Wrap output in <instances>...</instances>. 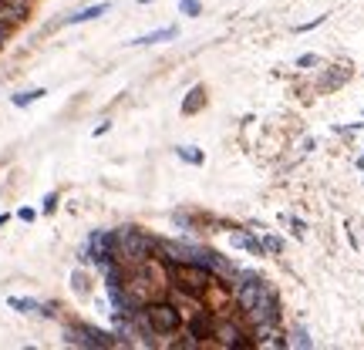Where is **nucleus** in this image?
Listing matches in <instances>:
<instances>
[{
	"instance_id": "1",
	"label": "nucleus",
	"mask_w": 364,
	"mask_h": 350,
	"mask_svg": "<svg viewBox=\"0 0 364 350\" xmlns=\"http://www.w3.org/2000/svg\"><path fill=\"white\" fill-rule=\"evenodd\" d=\"M112 239H115V263H132V266H138V263H145L155 250L152 239L142 233V229H135V226L115 229Z\"/></svg>"
},
{
	"instance_id": "2",
	"label": "nucleus",
	"mask_w": 364,
	"mask_h": 350,
	"mask_svg": "<svg viewBox=\"0 0 364 350\" xmlns=\"http://www.w3.org/2000/svg\"><path fill=\"white\" fill-rule=\"evenodd\" d=\"M169 276H173L175 287L182 293H189V296H203L212 283V273L206 263H175V259H169Z\"/></svg>"
},
{
	"instance_id": "3",
	"label": "nucleus",
	"mask_w": 364,
	"mask_h": 350,
	"mask_svg": "<svg viewBox=\"0 0 364 350\" xmlns=\"http://www.w3.org/2000/svg\"><path fill=\"white\" fill-rule=\"evenodd\" d=\"M138 320L145 324V330L152 333H175L179 324H182V317H179V310L173 303H145L142 313H138Z\"/></svg>"
},
{
	"instance_id": "4",
	"label": "nucleus",
	"mask_w": 364,
	"mask_h": 350,
	"mask_svg": "<svg viewBox=\"0 0 364 350\" xmlns=\"http://www.w3.org/2000/svg\"><path fill=\"white\" fill-rule=\"evenodd\" d=\"M64 344H71V347H88V350L118 347V340L112 333L98 330V327H88V324H71V327L64 330Z\"/></svg>"
},
{
	"instance_id": "5",
	"label": "nucleus",
	"mask_w": 364,
	"mask_h": 350,
	"mask_svg": "<svg viewBox=\"0 0 364 350\" xmlns=\"http://www.w3.org/2000/svg\"><path fill=\"white\" fill-rule=\"evenodd\" d=\"M267 287L260 283V280H247V283H240V290H236V303H240V310L249 313L253 317V310L263 303V296H267Z\"/></svg>"
},
{
	"instance_id": "6",
	"label": "nucleus",
	"mask_w": 364,
	"mask_h": 350,
	"mask_svg": "<svg viewBox=\"0 0 364 350\" xmlns=\"http://www.w3.org/2000/svg\"><path fill=\"white\" fill-rule=\"evenodd\" d=\"M212 337L219 340V347H236V350L249 347V340L243 337V330H240L236 324H216V327H212Z\"/></svg>"
},
{
	"instance_id": "7",
	"label": "nucleus",
	"mask_w": 364,
	"mask_h": 350,
	"mask_svg": "<svg viewBox=\"0 0 364 350\" xmlns=\"http://www.w3.org/2000/svg\"><path fill=\"white\" fill-rule=\"evenodd\" d=\"M179 31L175 27H162V31H152V34H142V38L129 40V47H149V44H162V40H173Z\"/></svg>"
},
{
	"instance_id": "8",
	"label": "nucleus",
	"mask_w": 364,
	"mask_h": 350,
	"mask_svg": "<svg viewBox=\"0 0 364 350\" xmlns=\"http://www.w3.org/2000/svg\"><path fill=\"white\" fill-rule=\"evenodd\" d=\"M108 7H112V3H92V7H85V10L71 14V17H64V24H85V20H98L101 14H108Z\"/></svg>"
},
{
	"instance_id": "9",
	"label": "nucleus",
	"mask_w": 364,
	"mask_h": 350,
	"mask_svg": "<svg viewBox=\"0 0 364 350\" xmlns=\"http://www.w3.org/2000/svg\"><path fill=\"white\" fill-rule=\"evenodd\" d=\"M7 307H10V310H17V313H41V303H38V300H31V296H10V300H7Z\"/></svg>"
},
{
	"instance_id": "10",
	"label": "nucleus",
	"mask_w": 364,
	"mask_h": 350,
	"mask_svg": "<svg viewBox=\"0 0 364 350\" xmlns=\"http://www.w3.org/2000/svg\"><path fill=\"white\" fill-rule=\"evenodd\" d=\"M233 246H243V250H249L253 256H263V243H260V239H253V236H247V233L233 236Z\"/></svg>"
},
{
	"instance_id": "11",
	"label": "nucleus",
	"mask_w": 364,
	"mask_h": 350,
	"mask_svg": "<svg viewBox=\"0 0 364 350\" xmlns=\"http://www.w3.org/2000/svg\"><path fill=\"white\" fill-rule=\"evenodd\" d=\"M44 95H48L44 88H31V91H20V95H14L10 101H14V108H27V105H34V101H41Z\"/></svg>"
},
{
	"instance_id": "12",
	"label": "nucleus",
	"mask_w": 364,
	"mask_h": 350,
	"mask_svg": "<svg viewBox=\"0 0 364 350\" xmlns=\"http://www.w3.org/2000/svg\"><path fill=\"white\" fill-rule=\"evenodd\" d=\"M203 98H206V91H203V88H192L189 98L182 101V112H186V115H192V112H196V108L203 105Z\"/></svg>"
},
{
	"instance_id": "13",
	"label": "nucleus",
	"mask_w": 364,
	"mask_h": 350,
	"mask_svg": "<svg viewBox=\"0 0 364 350\" xmlns=\"http://www.w3.org/2000/svg\"><path fill=\"white\" fill-rule=\"evenodd\" d=\"M175 155L182 158V162H189V165H203V152H196L192 145H179V149H175Z\"/></svg>"
},
{
	"instance_id": "14",
	"label": "nucleus",
	"mask_w": 364,
	"mask_h": 350,
	"mask_svg": "<svg viewBox=\"0 0 364 350\" xmlns=\"http://www.w3.org/2000/svg\"><path fill=\"white\" fill-rule=\"evenodd\" d=\"M179 10H182L186 17H199V14H203V7H199V0H179Z\"/></svg>"
},
{
	"instance_id": "15",
	"label": "nucleus",
	"mask_w": 364,
	"mask_h": 350,
	"mask_svg": "<svg viewBox=\"0 0 364 350\" xmlns=\"http://www.w3.org/2000/svg\"><path fill=\"white\" fill-rule=\"evenodd\" d=\"M287 344H290V347H310V337L297 327V330H293V340H287Z\"/></svg>"
},
{
	"instance_id": "16",
	"label": "nucleus",
	"mask_w": 364,
	"mask_h": 350,
	"mask_svg": "<svg viewBox=\"0 0 364 350\" xmlns=\"http://www.w3.org/2000/svg\"><path fill=\"white\" fill-rule=\"evenodd\" d=\"M327 20V14H321V17H314V20H307V24H297V34H307V31H314V27H321Z\"/></svg>"
},
{
	"instance_id": "17",
	"label": "nucleus",
	"mask_w": 364,
	"mask_h": 350,
	"mask_svg": "<svg viewBox=\"0 0 364 350\" xmlns=\"http://www.w3.org/2000/svg\"><path fill=\"white\" fill-rule=\"evenodd\" d=\"M41 209H44V215L54 213V209H58V192H48V195H44V206H41Z\"/></svg>"
},
{
	"instance_id": "18",
	"label": "nucleus",
	"mask_w": 364,
	"mask_h": 350,
	"mask_svg": "<svg viewBox=\"0 0 364 350\" xmlns=\"http://www.w3.org/2000/svg\"><path fill=\"white\" fill-rule=\"evenodd\" d=\"M263 250H270V253H280V250H284V243H280L277 236H267V239H263Z\"/></svg>"
},
{
	"instance_id": "19",
	"label": "nucleus",
	"mask_w": 364,
	"mask_h": 350,
	"mask_svg": "<svg viewBox=\"0 0 364 350\" xmlns=\"http://www.w3.org/2000/svg\"><path fill=\"white\" fill-rule=\"evenodd\" d=\"M17 219H20V222H34V219H38V213H34L31 206H24V209L17 213Z\"/></svg>"
},
{
	"instance_id": "20",
	"label": "nucleus",
	"mask_w": 364,
	"mask_h": 350,
	"mask_svg": "<svg viewBox=\"0 0 364 350\" xmlns=\"http://www.w3.org/2000/svg\"><path fill=\"white\" fill-rule=\"evenodd\" d=\"M317 64V54H304V58L297 61V68H314Z\"/></svg>"
},
{
	"instance_id": "21",
	"label": "nucleus",
	"mask_w": 364,
	"mask_h": 350,
	"mask_svg": "<svg viewBox=\"0 0 364 350\" xmlns=\"http://www.w3.org/2000/svg\"><path fill=\"white\" fill-rule=\"evenodd\" d=\"M7 38H10V24H3V20H0V47L7 44Z\"/></svg>"
},
{
	"instance_id": "22",
	"label": "nucleus",
	"mask_w": 364,
	"mask_h": 350,
	"mask_svg": "<svg viewBox=\"0 0 364 350\" xmlns=\"http://www.w3.org/2000/svg\"><path fill=\"white\" fill-rule=\"evenodd\" d=\"M75 290L78 293H88V287H85V276H81V273H75Z\"/></svg>"
},
{
	"instance_id": "23",
	"label": "nucleus",
	"mask_w": 364,
	"mask_h": 350,
	"mask_svg": "<svg viewBox=\"0 0 364 350\" xmlns=\"http://www.w3.org/2000/svg\"><path fill=\"white\" fill-rule=\"evenodd\" d=\"M10 222V213H0V226H7Z\"/></svg>"
},
{
	"instance_id": "24",
	"label": "nucleus",
	"mask_w": 364,
	"mask_h": 350,
	"mask_svg": "<svg viewBox=\"0 0 364 350\" xmlns=\"http://www.w3.org/2000/svg\"><path fill=\"white\" fill-rule=\"evenodd\" d=\"M358 169H364V155H361V158H358Z\"/></svg>"
}]
</instances>
